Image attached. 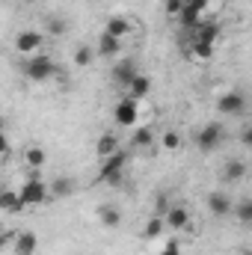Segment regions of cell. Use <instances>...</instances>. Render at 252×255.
I'll return each instance as SVG.
<instances>
[{
	"mask_svg": "<svg viewBox=\"0 0 252 255\" xmlns=\"http://www.w3.org/2000/svg\"><path fill=\"white\" fill-rule=\"evenodd\" d=\"M18 193H21L24 208H27V205H45V202H51V199H54V196H51V184H48V181H42L39 169H30V175L24 178V184L18 187Z\"/></svg>",
	"mask_w": 252,
	"mask_h": 255,
	"instance_id": "cell-1",
	"label": "cell"
},
{
	"mask_svg": "<svg viewBox=\"0 0 252 255\" xmlns=\"http://www.w3.org/2000/svg\"><path fill=\"white\" fill-rule=\"evenodd\" d=\"M24 77L33 80V83H45V80L57 77V63H54V57H48V54L27 57V60H24Z\"/></svg>",
	"mask_w": 252,
	"mask_h": 255,
	"instance_id": "cell-2",
	"label": "cell"
},
{
	"mask_svg": "<svg viewBox=\"0 0 252 255\" xmlns=\"http://www.w3.org/2000/svg\"><path fill=\"white\" fill-rule=\"evenodd\" d=\"M125 160H127L125 151H116V154L104 157V160H101V169H98V181H101V184H110V187H116V184L122 181Z\"/></svg>",
	"mask_w": 252,
	"mask_h": 255,
	"instance_id": "cell-3",
	"label": "cell"
},
{
	"mask_svg": "<svg viewBox=\"0 0 252 255\" xmlns=\"http://www.w3.org/2000/svg\"><path fill=\"white\" fill-rule=\"evenodd\" d=\"M110 77H113V83L116 86H122V89H130V83L139 77V65L133 57H119L116 63H113V71H110Z\"/></svg>",
	"mask_w": 252,
	"mask_h": 255,
	"instance_id": "cell-4",
	"label": "cell"
},
{
	"mask_svg": "<svg viewBox=\"0 0 252 255\" xmlns=\"http://www.w3.org/2000/svg\"><path fill=\"white\" fill-rule=\"evenodd\" d=\"M196 145H199V151H205V154L217 151V148L223 145V125H220V122H208V125H202L199 128V133H196Z\"/></svg>",
	"mask_w": 252,
	"mask_h": 255,
	"instance_id": "cell-5",
	"label": "cell"
},
{
	"mask_svg": "<svg viewBox=\"0 0 252 255\" xmlns=\"http://www.w3.org/2000/svg\"><path fill=\"white\" fill-rule=\"evenodd\" d=\"M113 119H116L119 128H136V122H139V101L130 98V95L119 98V104L113 110Z\"/></svg>",
	"mask_w": 252,
	"mask_h": 255,
	"instance_id": "cell-6",
	"label": "cell"
},
{
	"mask_svg": "<svg viewBox=\"0 0 252 255\" xmlns=\"http://www.w3.org/2000/svg\"><path fill=\"white\" fill-rule=\"evenodd\" d=\"M42 45H45V36H42L39 30H24V33L15 36V51H18L21 57H36V54H42Z\"/></svg>",
	"mask_w": 252,
	"mask_h": 255,
	"instance_id": "cell-7",
	"label": "cell"
},
{
	"mask_svg": "<svg viewBox=\"0 0 252 255\" xmlns=\"http://www.w3.org/2000/svg\"><path fill=\"white\" fill-rule=\"evenodd\" d=\"M217 110H220L223 116H244V113H247V95L238 92V89L223 92V95L217 98Z\"/></svg>",
	"mask_w": 252,
	"mask_h": 255,
	"instance_id": "cell-8",
	"label": "cell"
},
{
	"mask_svg": "<svg viewBox=\"0 0 252 255\" xmlns=\"http://www.w3.org/2000/svg\"><path fill=\"white\" fill-rule=\"evenodd\" d=\"M208 211H211L214 217H229V214L235 211V202H232L229 193L214 190V193H208Z\"/></svg>",
	"mask_w": 252,
	"mask_h": 255,
	"instance_id": "cell-9",
	"label": "cell"
},
{
	"mask_svg": "<svg viewBox=\"0 0 252 255\" xmlns=\"http://www.w3.org/2000/svg\"><path fill=\"white\" fill-rule=\"evenodd\" d=\"M95 51H98V57L119 60V57H122V39H113V36L101 33V36H98V45H95Z\"/></svg>",
	"mask_w": 252,
	"mask_h": 255,
	"instance_id": "cell-10",
	"label": "cell"
},
{
	"mask_svg": "<svg viewBox=\"0 0 252 255\" xmlns=\"http://www.w3.org/2000/svg\"><path fill=\"white\" fill-rule=\"evenodd\" d=\"M223 178H226L229 184L244 181V178H247V163H244L241 157H229V160L223 163Z\"/></svg>",
	"mask_w": 252,
	"mask_h": 255,
	"instance_id": "cell-11",
	"label": "cell"
},
{
	"mask_svg": "<svg viewBox=\"0 0 252 255\" xmlns=\"http://www.w3.org/2000/svg\"><path fill=\"white\" fill-rule=\"evenodd\" d=\"M166 229H172V232H181V229H187V223H190V214H187V208H181V205H172L169 211H166Z\"/></svg>",
	"mask_w": 252,
	"mask_h": 255,
	"instance_id": "cell-12",
	"label": "cell"
},
{
	"mask_svg": "<svg viewBox=\"0 0 252 255\" xmlns=\"http://www.w3.org/2000/svg\"><path fill=\"white\" fill-rule=\"evenodd\" d=\"M48 184H51V196H54V199H68L71 193L77 190L74 178H68V175H54Z\"/></svg>",
	"mask_w": 252,
	"mask_h": 255,
	"instance_id": "cell-13",
	"label": "cell"
},
{
	"mask_svg": "<svg viewBox=\"0 0 252 255\" xmlns=\"http://www.w3.org/2000/svg\"><path fill=\"white\" fill-rule=\"evenodd\" d=\"M104 33H107V36H113V39H125L127 33H130V21L122 18V15H113V18L104 24Z\"/></svg>",
	"mask_w": 252,
	"mask_h": 255,
	"instance_id": "cell-14",
	"label": "cell"
},
{
	"mask_svg": "<svg viewBox=\"0 0 252 255\" xmlns=\"http://www.w3.org/2000/svg\"><path fill=\"white\" fill-rule=\"evenodd\" d=\"M196 33V42H217V36H220V24L217 21H199V27L193 30Z\"/></svg>",
	"mask_w": 252,
	"mask_h": 255,
	"instance_id": "cell-15",
	"label": "cell"
},
{
	"mask_svg": "<svg viewBox=\"0 0 252 255\" xmlns=\"http://www.w3.org/2000/svg\"><path fill=\"white\" fill-rule=\"evenodd\" d=\"M36 247H39V241H36L33 232H18V238H15V255H33Z\"/></svg>",
	"mask_w": 252,
	"mask_h": 255,
	"instance_id": "cell-16",
	"label": "cell"
},
{
	"mask_svg": "<svg viewBox=\"0 0 252 255\" xmlns=\"http://www.w3.org/2000/svg\"><path fill=\"white\" fill-rule=\"evenodd\" d=\"M24 163H27L30 169H42V166L48 163V151L39 148V145H30V148H24Z\"/></svg>",
	"mask_w": 252,
	"mask_h": 255,
	"instance_id": "cell-17",
	"label": "cell"
},
{
	"mask_svg": "<svg viewBox=\"0 0 252 255\" xmlns=\"http://www.w3.org/2000/svg\"><path fill=\"white\" fill-rule=\"evenodd\" d=\"M98 220H101L104 229H119V226H122V211L113 208V205H104V208L98 211Z\"/></svg>",
	"mask_w": 252,
	"mask_h": 255,
	"instance_id": "cell-18",
	"label": "cell"
},
{
	"mask_svg": "<svg viewBox=\"0 0 252 255\" xmlns=\"http://www.w3.org/2000/svg\"><path fill=\"white\" fill-rule=\"evenodd\" d=\"M232 214L238 217V223H241V226H247V229H250V226H252V199H250V196L238 199V202H235V211H232Z\"/></svg>",
	"mask_w": 252,
	"mask_h": 255,
	"instance_id": "cell-19",
	"label": "cell"
},
{
	"mask_svg": "<svg viewBox=\"0 0 252 255\" xmlns=\"http://www.w3.org/2000/svg\"><path fill=\"white\" fill-rule=\"evenodd\" d=\"M119 151V139L113 136V133H104L98 142H95V154L104 160V157H110V154H116Z\"/></svg>",
	"mask_w": 252,
	"mask_h": 255,
	"instance_id": "cell-20",
	"label": "cell"
},
{
	"mask_svg": "<svg viewBox=\"0 0 252 255\" xmlns=\"http://www.w3.org/2000/svg\"><path fill=\"white\" fill-rule=\"evenodd\" d=\"M148 92H151V77H148V74H139V77L130 83V89H127V95L136 98V101H142Z\"/></svg>",
	"mask_w": 252,
	"mask_h": 255,
	"instance_id": "cell-21",
	"label": "cell"
},
{
	"mask_svg": "<svg viewBox=\"0 0 252 255\" xmlns=\"http://www.w3.org/2000/svg\"><path fill=\"white\" fill-rule=\"evenodd\" d=\"M0 208H3L6 214H15V211H21V208H24V202H21V193H18V190H3V196H0Z\"/></svg>",
	"mask_w": 252,
	"mask_h": 255,
	"instance_id": "cell-22",
	"label": "cell"
},
{
	"mask_svg": "<svg viewBox=\"0 0 252 255\" xmlns=\"http://www.w3.org/2000/svg\"><path fill=\"white\" fill-rule=\"evenodd\" d=\"M163 232H166V220H163L160 214H154V217L148 220V226H145L142 235H145V241H154V238H160Z\"/></svg>",
	"mask_w": 252,
	"mask_h": 255,
	"instance_id": "cell-23",
	"label": "cell"
},
{
	"mask_svg": "<svg viewBox=\"0 0 252 255\" xmlns=\"http://www.w3.org/2000/svg\"><path fill=\"white\" fill-rule=\"evenodd\" d=\"M45 33L54 36V39H60V36L68 33V21H65V18H57V15H51V18L45 21Z\"/></svg>",
	"mask_w": 252,
	"mask_h": 255,
	"instance_id": "cell-24",
	"label": "cell"
},
{
	"mask_svg": "<svg viewBox=\"0 0 252 255\" xmlns=\"http://www.w3.org/2000/svg\"><path fill=\"white\" fill-rule=\"evenodd\" d=\"M133 148H148L151 142H154V133H151V128L142 125V128H133Z\"/></svg>",
	"mask_w": 252,
	"mask_h": 255,
	"instance_id": "cell-25",
	"label": "cell"
},
{
	"mask_svg": "<svg viewBox=\"0 0 252 255\" xmlns=\"http://www.w3.org/2000/svg\"><path fill=\"white\" fill-rule=\"evenodd\" d=\"M92 57H98V51L89 48V45H80V48L74 51V65H89L92 63Z\"/></svg>",
	"mask_w": 252,
	"mask_h": 255,
	"instance_id": "cell-26",
	"label": "cell"
},
{
	"mask_svg": "<svg viewBox=\"0 0 252 255\" xmlns=\"http://www.w3.org/2000/svg\"><path fill=\"white\" fill-rule=\"evenodd\" d=\"M178 145H181V136H178L175 130H166V133H163V148H166V151H175Z\"/></svg>",
	"mask_w": 252,
	"mask_h": 255,
	"instance_id": "cell-27",
	"label": "cell"
},
{
	"mask_svg": "<svg viewBox=\"0 0 252 255\" xmlns=\"http://www.w3.org/2000/svg\"><path fill=\"white\" fill-rule=\"evenodd\" d=\"M193 51L199 54V60H208V57H214V45H211V42H196V45H193Z\"/></svg>",
	"mask_w": 252,
	"mask_h": 255,
	"instance_id": "cell-28",
	"label": "cell"
},
{
	"mask_svg": "<svg viewBox=\"0 0 252 255\" xmlns=\"http://www.w3.org/2000/svg\"><path fill=\"white\" fill-rule=\"evenodd\" d=\"M184 3L187 0H163V9H166V15H181Z\"/></svg>",
	"mask_w": 252,
	"mask_h": 255,
	"instance_id": "cell-29",
	"label": "cell"
},
{
	"mask_svg": "<svg viewBox=\"0 0 252 255\" xmlns=\"http://www.w3.org/2000/svg\"><path fill=\"white\" fill-rule=\"evenodd\" d=\"M160 255H181V247H178V241H169L166 247H163V253Z\"/></svg>",
	"mask_w": 252,
	"mask_h": 255,
	"instance_id": "cell-30",
	"label": "cell"
},
{
	"mask_svg": "<svg viewBox=\"0 0 252 255\" xmlns=\"http://www.w3.org/2000/svg\"><path fill=\"white\" fill-rule=\"evenodd\" d=\"M244 145H247V148H252V125L244 130Z\"/></svg>",
	"mask_w": 252,
	"mask_h": 255,
	"instance_id": "cell-31",
	"label": "cell"
},
{
	"mask_svg": "<svg viewBox=\"0 0 252 255\" xmlns=\"http://www.w3.org/2000/svg\"><path fill=\"white\" fill-rule=\"evenodd\" d=\"M187 3H193V6H196V9H202V12H205V9H208V3H211V0H187Z\"/></svg>",
	"mask_w": 252,
	"mask_h": 255,
	"instance_id": "cell-32",
	"label": "cell"
},
{
	"mask_svg": "<svg viewBox=\"0 0 252 255\" xmlns=\"http://www.w3.org/2000/svg\"><path fill=\"white\" fill-rule=\"evenodd\" d=\"M244 255H252V253H250V250H247V253H244Z\"/></svg>",
	"mask_w": 252,
	"mask_h": 255,
	"instance_id": "cell-33",
	"label": "cell"
}]
</instances>
